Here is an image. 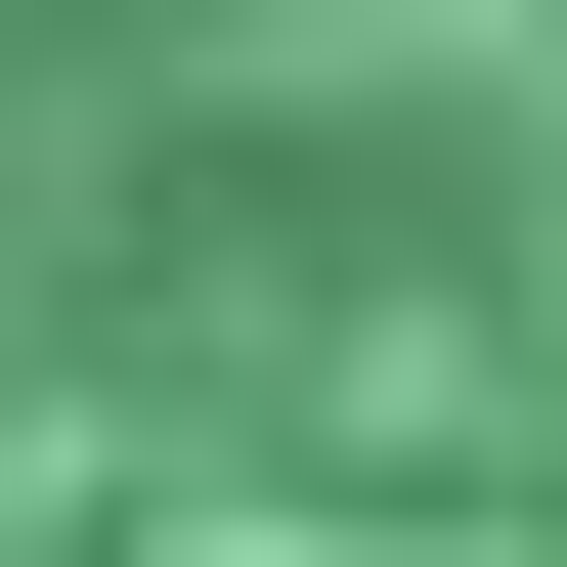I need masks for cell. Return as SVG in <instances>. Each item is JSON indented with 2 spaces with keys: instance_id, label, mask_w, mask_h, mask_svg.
Listing matches in <instances>:
<instances>
[{
  "instance_id": "cell-1",
  "label": "cell",
  "mask_w": 567,
  "mask_h": 567,
  "mask_svg": "<svg viewBox=\"0 0 567 567\" xmlns=\"http://www.w3.org/2000/svg\"><path fill=\"white\" fill-rule=\"evenodd\" d=\"M0 567H567V0H0Z\"/></svg>"
}]
</instances>
